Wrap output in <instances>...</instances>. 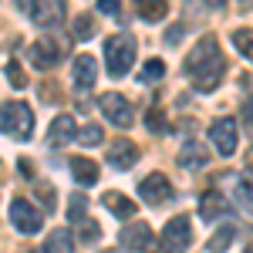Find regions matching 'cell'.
<instances>
[{
    "instance_id": "1",
    "label": "cell",
    "mask_w": 253,
    "mask_h": 253,
    "mask_svg": "<svg viewBox=\"0 0 253 253\" xmlns=\"http://www.w3.org/2000/svg\"><path fill=\"white\" fill-rule=\"evenodd\" d=\"M223 71H226V61L219 54L216 38H203L193 47V54L186 58V75L196 81V88H199L203 95L216 91V84L223 81Z\"/></svg>"
},
{
    "instance_id": "2",
    "label": "cell",
    "mask_w": 253,
    "mask_h": 253,
    "mask_svg": "<svg viewBox=\"0 0 253 253\" xmlns=\"http://www.w3.org/2000/svg\"><path fill=\"white\" fill-rule=\"evenodd\" d=\"M135 34H128V31H122V34H112V38L105 41V64H108V75L112 78H125L128 75V68H132V61H135Z\"/></svg>"
},
{
    "instance_id": "3",
    "label": "cell",
    "mask_w": 253,
    "mask_h": 253,
    "mask_svg": "<svg viewBox=\"0 0 253 253\" xmlns=\"http://www.w3.org/2000/svg\"><path fill=\"white\" fill-rule=\"evenodd\" d=\"M0 132L17 138V142H27L34 135V112H31V105L27 101H7L0 108Z\"/></svg>"
},
{
    "instance_id": "4",
    "label": "cell",
    "mask_w": 253,
    "mask_h": 253,
    "mask_svg": "<svg viewBox=\"0 0 253 253\" xmlns=\"http://www.w3.org/2000/svg\"><path fill=\"white\" fill-rule=\"evenodd\" d=\"M193 243V223L189 216H172L162 230V253H186Z\"/></svg>"
},
{
    "instance_id": "5",
    "label": "cell",
    "mask_w": 253,
    "mask_h": 253,
    "mask_svg": "<svg viewBox=\"0 0 253 253\" xmlns=\"http://www.w3.org/2000/svg\"><path fill=\"white\" fill-rule=\"evenodd\" d=\"M98 105H101V112L105 118L118 125V128H132V122H135V112H132V101L125 95H118V91H105V95L98 98Z\"/></svg>"
},
{
    "instance_id": "6",
    "label": "cell",
    "mask_w": 253,
    "mask_h": 253,
    "mask_svg": "<svg viewBox=\"0 0 253 253\" xmlns=\"http://www.w3.org/2000/svg\"><path fill=\"white\" fill-rule=\"evenodd\" d=\"M122 247L128 253H156V236H152V226L149 223H142V219H135V223H128L125 230H122Z\"/></svg>"
},
{
    "instance_id": "7",
    "label": "cell",
    "mask_w": 253,
    "mask_h": 253,
    "mask_svg": "<svg viewBox=\"0 0 253 253\" xmlns=\"http://www.w3.org/2000/svg\"><path fill=\"white\" fill-rule=\"evenodd\" d=\"M210 138H213L216 152L223 159H230L236 152V118H230V115L216 118L213 125H210Z\"/></svg>"
},
{
    "instance_id": "8",
    "label": "cell",
    "mask_w": 253,
    "mask_h": 253,
    "mask_svg": "<svg viewBox=\"0 0 253 253\" xmlns=\"http://www.w3.org/2000/svg\"><path fill=\"white\" fill-rule=\"evenodd\" d=\"M31 61H34L38 71H51V68L61 61V41L51 38V34L38 38L34 44H31Z\"/></svg>"
},
{
    "instance_id": "9",
    "label": "cell",
    "mask_w": 253,
    "mask_h": 253,
    "mask_svg": "<svg viewBox=\"0 0 253 253\" xmlns=\"http://www.w3.org/2000/svg\"><path fill=\"white\" fill-rule=\"evenodd\" d=\"M10 219H14V226H17L20 233H38L41 226H44L41 213L27 199H14V203H10Z\"/></svg>"
},
{
    "instance_id": "10",
    "label": "cell",
    "mask_w": 253,
    "mask_h": 253,
    "mask_svg": "<svg viewBox=\"0 0 253 253\" xmlns=\"http://www.w3.org/2000/svg\"><path fill=\"white\" fill-rule=\"evenodd\" d=\"M138 193H142V199H145L149 206H159V203H166V199L172 196V186H169V179H166L162 172H152V175L142 179Z\"/></svg>"
},
{
    "instance_id": "11",
    "label": "cell",
    "mask_w": 253,
    "mask_h": 253,
    "mask_svg": "<svg viewBox=\"0 0 253 253\" xmlns=\"http://www.w3.org/2000/svg\"><path fill=\"white\" fill-rule=\"evenodd\" d=\"M95 81H98V61L91 54H75V88L91 91Z\"/></svg>"
},
{
    "instance_id": "12",
    "label": "cell",
    "mask_w": 253,
    "mask_h": 253,
    "mask_svg": "<svg viewBox=\"0 0 253 253\" xmlns=\"http://www.w3.org/2000/svg\"><path fill=\"white\" fill-rule=\"evenodd\" d=\"M108 162L115 169H132L138 162V145L132 138H115V145H108Z\"/></svg>"
},
{
    "instance_id": "13",
    "label": "cell",
    "mask_w": 253,
    "mask_h": 253,
    "mask_svg": "<svg viewBox=\"0 0 253 253\" xmlns=\"http://www.w3.org/2000/svg\"><path fill=\"white\" fill-rule=\"evenodd\" d=\"M31 17H34L38 27H58L61 20H64V3H58V0L34 3V7H31Z\"/></svg>"
},
{
    "instance_id": "14",
    "label": "cell",
    "mask_w": 253,
    "mask_h": 253,
    "mask_svg": "<svg viewBox=\"0 0 253 253\" xmlns=\"http://www.w3.org/2000/svg\"><path fill=\"white\" fill-rule=\"evenodd\" d=\"M68 166H71V175H75V182H78V186H95L98 175H101L98 162H95V159H88V156H75Z\"/></svg>"
},
{
    "instance_id": "15",
    "label": "cell",
    "mask_w": 253,
    "mask_h": 253,
    "mask_svg": "<svg viewBox=\"0 0 253 253\" xmlns=\"http://www.w3.org/2000/svg\"><path fill=\"white\" fill-rule=\"evenodd\" d=\"M226 216V199L223 193H216V189H206V193L199 196V219H223Z\"/></svg>"
},
{
    "instance_id": "16",
    "label": "cell",
    "mask_w": 253,
    "mask_h": 253,
    "mask_svg": "<svg viewBox=\"0 0 253 253\" xmlns=\"http://www.w3.org/2000/svg\"><path fill=\"white\" fill-rule=\"evenodd\" d=\"M75 135H78V128H75L71 115H58L51 122V128H47V142L51 145H68V142H75Z\"/></svg>"
},
{
    "instance_id": "17",
    "label": "cell",
    "mask_w": 253,
    "mask_h": 253,
    "mask_svg": "<svg viewBox=\"0 0 253 253\" xmlns=\"http://www.w3.org/2000/svg\"><path fill=\"white\" fill-rule=\"evenodd\" d=\"M210 162V152L199 145V142H186L182 145V152H179V166L182 169H203Z\"/></svg>"
},
{
    "instance_id": "18",
    "label": "cell",
    "mask_w": 253,
    "mask_h": 253,
    "mask_svg": "<svg viewBox=\"0 0 253 253\" xmlns=\"http://www.w3.org/2000/svg\"><path fill=\"white\" fill-rule=\"evenodd\" d=\"M101 203H105V210H112V213L122 216V219H132V216H135V210H138L128 196H125V193H115V189H112V193H105V199H101Z\"/></svg>"
},
{
    "instance_id": "19",
    "label": "cell",
    "mask_w": 253,
    "mask_h": 253,
    "mask_svg": "<svg viewBox=\"0 0 253 253\" xmlns=\"http://www.w3.org/2000/svg\"><path fill=\"white\" fill-rule=\"evenodd\" d=\"M233 203H236V210L243 216H250L253 219V182H247V179H240L233 186Z\"/></svg>"
},
{
    "instance_id": "20",
    "label": "cell",
    "mask_w": 253,
    "mask_h": 253,
    "mask_svg": "<svg viewBox=\"0 0 253 253\" xmlns=\"http://www.w3.org/2000/svg\"><path fill=\"white\" fill-rule=\"evenodd\" d=\"M44 253H75V236L68 230H54L44 243Z\"/></svg>"
},
{
    "instance_id": "21",
    "label": "cell",
    "mask_w": 253,
    "mask_h": 253,
    "mask_svg": "<svg viewBox=\"0 0 253 253\" xmlns=\"http://www.w3.org/2000/svg\"><path fill=\"white\" fill-rule=\"evenodd\" d=\"M169 14V3H162V0H145V3H138V17L149 20V24H156Z\"/></svg>"
},
{
    "instance_id": "22",
    "label": "cell",
    "mask_w": 253,
    "mask_h": 253,
    "mask_svg": "<svg viewBox=\"0 0 253 253\" xmlns=\"http://www.w3.org/2000/svg\"><path fill=\"white\" fill-rule=\"evenodd\" d=\"M233 236H236V226H223L219 233L210 236V247H206V253H223L230 243H233Z\"/></svg>"
},
{
    "instance_id": "23",
    "label": "cell",
    "mask_w": 253,
    "mask_h": 253,
    "mask_svg": "<svg viewBox=\"0 0 253 253\" xmlns=\"http://www.w3.org/2000/svg\"><path fill=\"white\" fill-rule=\"evenodd\" d=\"M233 44H236V51H240L243 58H253V31H250V27L233 31Z\"/></svg>"
},
{
    "instance_id": "24",
    "label": "cell",
    "mask_w": 253,
    "mask_h": 253,
    "mask_svg": "<svg viewBox=\"0 0 253 253\" xmlns=\"http://www.w3.org/2000/svg\"><path fill=\"white\" fill-rule=\"evenodd\" d=\"M78 142H81V145H101V142H105V132H101V125L88 122V125H84V128L78 132Z\"/></svg>"
},
{
    "instance_id": "25",
    "label": "cell",
    "mask_w": 253,
    "mask_h": 253,
    "mask_svg": "<svg viewBox=\"0 0 253 253\" xmlns=\"http://www.w3.org/2000/svg\"><path fill=\"white\" fill-rule=\"evenodd\" d=\"M84 210H88L84 193H75V196H71V203H68V219H71V223H84V219H88Z\"/></svg>"
},
{
    "instance_id": "26",
    "label": "cell",
    "mask_w": 253,
    "mask_h": 253,
    "mask_svg": "<svg viewBox=\"0 0 253 253\" xmlns=\"http://www.w3.org/2000/svg\"><path fill=\"white\" fill-rule=\"evenodd\" d=\"M78 240H81V243H98V240H101V226L91 223V219L78 223Z\"/></svg>"
},
{
    "instance_id": "27",
    "label": "cell",
    "mask_w": 253,
    "mask_h": 253,
    "mask_svg": "<svg viewBox=\"0 0 253 253\" xmlns=\"http://www.w3.org/2000/svg\"><path fill=\"white\" fill-rule=\"evenodd\" d=\"M91 34H95V20L88 17V14H78V17H75V38L88 41Z\"/></svg>"
},
{
    "instance_id": "28",
    "label": "cell",
    "mask_w": 253,
    "mask_h": 253,
    "mask_svg": "<svg viewBox=\"0 0 253 253\" xmlns=\"http://www.w3.org/2000/svg\"><path fill=\"white\" fill-rule=\"evenodd\" d=\"M166 75V64L159 58H152V61H145V68H142V81H159Z\"/></svg>"
},
{
    "instance_id": "29",
    "label": "cell",
    "mask_w": 253,
    "mask_h": 253,
    "mask_svg": "<svg viewBox=\"0 0 253 253\" xmlns=\"http://www.w3.org/2000/svg\"><path fill=\"white\" fill-rule=\"evenodd\" d=\"M7 78H10L14 88H27V78H24V71H20L17 61H7Z\"/></svg>"
},
{
    "instance_id": "30",
    "label": "cell",
    "mask_w": 253,
    "mask_h": 253,
    "mask_svg": "<svg viewBox=\"0 0 253 253\" xmlns=\"http://www.w3.org/2000/svg\"><path fill=\"white\" fill-rule=\"evenodd\" d=\"M243 132H247V138L253 142V98L243 101Z\"/></svg>"
},
{
    "instance_id": "31",
    "label": "cell",
    "mask_w": 253,
    "mask_h": 253,
    "mask_svg": "<svg viewBox=\"0 0 253 253\" xmlns=\"http://www.w3.org/2000/svg\"><path fill=\"white\" fill-rule=\"evenodd\" d=\"M145 122H149V128H152V132H169V125H166V118H162L159 108H152V112L145 115Z\"/></svg>"
},
{
    "instance_id": "32",
    "label": "cell",
    "mask_w": 253,
    "mask_h": 253,
    "mask_svg": "<svg viewBox=\"0 0 253 253\" xmlns=\"http://www.w3.org/2000/svg\"><path fill=\"white\" fill-rule=\"evenodd\" d=\"M38 196H41V203H44L47 210H54V189H51L47 182H38Z\"/></svg>"
},
{
    "instance_id": "33",
    "label": "cell",
    "mask_w": 253,
    "mask_h": 253,
    "mask_svg": "<svg viewBox=\"0 0 253 253\" xmlns=\"http://www.w3.org/2000/svg\"><path fill=\"white\" fill-rule=\"evenodd\" d=\"M98 10L101 14H118V3L115 0H98Z\"/></svg>"
},
{
    "instance_id": "34",
    "label": "cell",
    "mask_w": 253,
    "mask_h": 253,
    "mask_svg": "<svg viewBox=\"0 0 253 253\" xmlns=\"http://www.w3.org/2000/svg\"><path fill=\"white\" fill-rule=\"evenodd\" d=\"M17 166H20V175H27V179L34 175V169H31V159H17Z\"/></svg>"
},
{
    "instance_id": "35",
    "label": "cell",
    "mask_w": 253,
    "mask_h": 253,
    "mask_svg": "<svg viewBox=\"0 0 253 253\" xmlns=\"http://www.w3.org/2000/svg\"><path fill=\"white\" fill-rule=\"evenodd\" d=\"M166 41H169V44H179V41H182V27H172V34H166Z\"/></svg>"
},
{
    "instance_id": "36",
    "label": "cell",
    "mask_w": 253,
    "mask_h": 253,
    "mask_svg": "<svg viewBox=\"0 0 253 253\" xmlns=\"http://www.w3.org/2000/svg\"><path fill=\"white\" fill-rule=\"evenodd\" d=\"M247 253H253V243H250V247H247Z\"/></svg>"
}]
</instances>
